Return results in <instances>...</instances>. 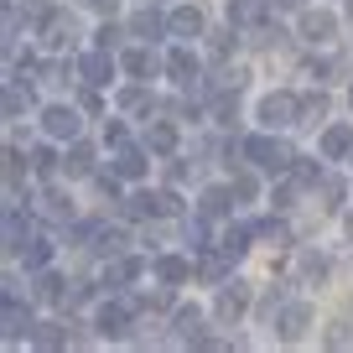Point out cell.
Instances as JSON below:
<instances>
[{
  "label": "cell",
  "instance_id": "20",
  "mask_svg": "<svg viewBox=\"0 0 353 353\" xmlns=\"http://www.w3.org/2000/svg\"><path fill=\"white\" fill-rule=\"evenodd\" d=\"M156 281H161V286H182V281H192V260L188 254H156Z\"/></svg>",
  "mask_w": 353,
  "mask_h": 353
},
{
  "label": "cell",
  "instance_id": "52",
  "mask_svg": "<svg viewBox=\"0 0 353 353\" xmlns=\"http://www.w3.org/2000/svg\"><path fill=\"white\" fill-rule=\"evenodd\" d=\"M161 161H166V176H172V182H188V161H182V156H161Z\"/></svg>",
  "mask_w": 353,
  "mask_h": 353
},
{
  "label": "cell",
  "instance_id": "28",
  "mask_svg": "<svg viewBox=\"0 0 353 353\" xmlns=\"http://www.w3.org/2000/svg\"><path fill=\"white\" fill-rule=\"evenodd\" d=\"M254 234H260L254 223H229V229H223V239H219V250L229 254V260H239V254L250 250V239H254Z\"/></svg>",
  "mask_w": 353,
  "mask_h": 353
},
{
  "label": "cell",
  "instance_id": "1",
  "mask_svg": "<svg viewBox=\"0 0 353 353\" xmlns=\"http://www.w3.org/2000/svg\"><path fill=\"white\" fill-rule=\"evenodd\" d=\"M244 161L270 172V176H286L291 166H296V151L281 141V130H265V135H250V141H244Z\"/></svg>",
  "mask_w": 353,
  "mask_h": 353
},
{
  "label": "cell",
  "instance_id": "18",
  "mask_svg": "<svg viewBox=\"0 0 353 353\" xmlns=\"http://www.w3.org/2000/svg\"><path fill=\"white\" fill-rule=\"evenodd\" d=\"M125 32H130L135 42H156V37H172V32H166V16L156 11V6H145V11H135Z\"/></svg>",
  "mask_w": 353,
  "mask_h": 353
},
{
  "label": "cell",
  "instance_id": "38",
  "mask_svg": "<svg viewBox=\"0 0 353 353\" xmlns=\"http://www.w3.org/2000/svg\"><path fill=\"white\" fill-rule=\"evenodd\" d=\"M32 343H37V348H63V343H68V322H37Z\"/></svg>",
  "mask_w": 353,
  "mask_h": 353
},
{
  "label": "cell",
  "instance_id": "46",
  "mask_svg": "<svg viewBox=\"0 0 353 353\" xmlns=\"http://www.w3.org/2000/svg\"><path fill=\"white\" fill-rule=\"evenodd\" d=\"M291 176H296L301 188H317V182H322V166H317V161H307V156H296V166H291Z\"/></svg>",
  "mask_w": 353,
  "mask_h": 353
},
{
  "label": "cell",
  "instance_id": "40",
  "mask_svg": "<svg viewBox=\"0 0 353 353\" xmlns=\"http://www.w3.org/2000/svg\"><path fill=\"white\" fill-rule=\"evenodd\" d=\"M234 42H239V26H223V32H208L203 37V47H208V57H229Z\"/></svg>",
  "mask_w": 353,
  "mask_h": 353
},
{
  "label": "cell",
  "instance_id": "19",
  "mask_svg": "<svg viewBox=\"0 0 353 353\" xmlns=\"http://www.w3.org/2000/svg\"><path fill=\"white\" fill-rule=\"evenodd\" d=\"M141 270H145V260H135V254H114L110 265H104V286H135L141 281Z\"/></svg>",
  "mask_w": 353,
  "mask_h": 353
},
{
  "label": "cell",
  "instance_id": "13",
  "mask_svg": "<svg viewBox=\"0 0 353 353\" xmlns=\"http://www.w3.org/2000/svg\"><path fill=\"white\" fill-rule=\"evenodd\" d=\"M32 239V219L21 213V198H6V254H21Z\"/></svg>",
  "mask_w": 353,
  "mask_h": 353
},
{
  "label": "cell",
  "instance_id": "4",
  "mask_svg": "<svg viewBox=\"0 0 353 353\" xmlns=\"http://www.w3.org/2000/svg\"><path fill=\"white\" fill-rule=\"evenodd\" d=\"M37 37H42L47 52H68V47L78 42V21L68 11H47V21L37 26Z\"/></svg>",
  "mask_w": 353,
  "mask_h": 353
},
{
  "label": "cell",
  "instance_id": "30",
  "mask_svg": "<svg viewBox=\"0 0 353 353\" xmlns=\"http://www.w3.org/2000/svg\"><path fill=\"white\" fill-rule=\"evenodd\" d=\"M312 192L322 198V203H317L322 213H338V208H343V198H348V188H343V176H327V172H322V182H317Z\"/></svg>",
  "mask_w": 353,
  "mask_h": 353
},
{
  "label": "cell",
  "instance_id": "22",
  "mask_svg": "<svg viewBox=\"0 0 353 353\" xmlns=\"http://www.w3.org/2000/svg\"><path fill=\"white\" fill-rule=\"evenodd\" d=\"M234 203H239V198H234V188H203L198 192V213H203V219H229Z\"/></svg>",
  "mask_w": 353,
  "mask_h": 353
},
{
  "label": "cell",
  "instance_id": "42",
  "mask_svg": "<svg viewBox=\"0 0 353 353\" xmlns=\"http://www.w3.org/2000/svg\"><path fill=\"white\" fill-rule=\"evenodd\" d=\"M120 110H145V114H156V99L145 94L141 83H130V88H120Z\"/></svg>",
  "mask_w": 353,
  "mask_h": 353
},
{
  "label": "cell",
  "instance_id": "56",
  "mask_svg": "<svg viewBox=\"0 0 353 353\" xmlns=\"http://www.w3.org/2000/svg\"><path fill=\"white\" fill-rule=\"evenodd\" d=\"M276 11H307V0H270Z\"/></svg>",
  "mask_w": 353,
  "mask_h": 353
},
{
  "label": "cell",
  "instance_id": "23",
  "mask_svg": "<svg viewBox=\"0 0 353 353\" xmlns=\"http://www.w3.org/2000/svg\"><path fill=\"white\" fill-rule=\"evenodd\" d=\"M265 16H270V0H229V26H239V32L260 26Z\"/></svg>",
  "mask_w": 353,
  "mask_h": 353
},
{
  "label": "cell",
  "instance_id": "44",
  "mask_svg": "<svg viewBox=\"0 0 353 353\" xmlns=\"http://www.w3.org/2000/svg\"><path fill=\"white\" fill-rule=\"evenodd\" d=\"M120 213H125V219H156V208H151V192H135V198H120Z\"/></svg>",
  "mask_w": 353,
  "mask_h": 353
},
{
  "label": "cell",
  "instance_id": "57",
  "mask_svg": "<svg viewBox=\"0 0 353 353\" xmlns=\"http://www.w3.org/2000/svg\"><path fill=\"white\" fill-rule=\"evenodd\" d=\"M343 11H348V16H353V0H343Z\"/></svg>",
  "mask_w": 353,
  "mask_h": 353
},
{
  "label": "cell",
  "instance_id": "39",
  "mask_svg": "<svg viewBox=\"0 0 353 353\" xmlns=\"http://www.w3.org/2000/svg\"><path fill=\"white\" fill-rule=\"evenodd\" d=\"M327 110H332V104H327V94H322V88H317V94H301V120H296V125L327 120Z\"/></svg>",
  "mask_w": 353,
  "mask_h": 353
},
{
  "label": "cell",
  "instance_id": "50",
  "mask_svg": "<svg viewBox=\"0 0 353 353\" xmlns=\"http://www.w3.org/2000/svg\"><path fill=\"white\" fill-rule=\"evenodd\" d=\"M88 296H94V286H88V281H73V286H68V296H63V307H83Z\"/></svg>",
  "mask_w": 353,
  "mask_h": 353
},
{
  "label": "cell",
  "instance_id": "7",
  "mask_svg": "<svg viewBox=\"0 0 353 353\" xmlns=\"http://www.w3.org/2000/svg\"><path fill=\"white\" fill-rule=\"evenodd\" d=\"M130 301L125 296H114V301H104L99 312H94V327H99V338H125L130 332Z\"/></svg>",
  "mask_w": 353,
  "mask_h": 353
},
{
  "label": "cell",
  "instance_id": "3",
  "mask_svg": "<svg viewBox=\"0 0 353 353\" xmlns=\"http://www.w3.org/2000/svg\"><path fill=\"white\" fill-rule=\"evenodd\" d=\"M250 312V281H239V276H229L219 286V296H213V317L223 322V327H234V322Z\"/></svg>",
  "mask_w": 353,
  "mask_h": 353
},
{
  "label": "cell",
  "instance_id": "12",
  "mask_svg": "<svg viewBox=\"0 0 353 353\" xmlns=\"http://www.w3.org/2000/svg\"><path fill=\"white\" fill-rule=\"evenodd\" d=\"M156 68H166V57H156L151 42H135L120 52V73H130V78H156Z\"/></svg>",
  "mask_w": 353,
  "mask_h": 353
},
{
  "label": "cell",
  "instance_id": "35",
  "mask_svg": "<svg viewBox=\"0 0 353 353\" xmlns=\"http://www.w3.org/2000/svg\"><path fill=\"white\" fill-rule=\"evenodd\" d=\"M254 229H260V239H270V244H276V250H286V244H291V223L281 219V208L270 213L265 223H254Z\"/></svg>",
  "mask_w": 353,
  "mask_h": 353
},
{
  "label": "cell",
  "instance_id": "17",
  "mask_svg": "<svg viewBox=\"0 0 353 353\" xmlns=\"http://www.w3.org/2000/svg\"><path fill=\"white\" fill-rule=\"evenodd\" d=\"M125 244H130V234L114 229V223H94V234H88V250L104 254V260H114V254H125Z\"/></svg>",
  "mask_w": 353,
  "mask_h": 353
},
{
  "label": "cell",
  "instance_id": "11",
  "mask_svg": "<svg viewBox=\"0 0 353 353\" xmlns=\"http://www.w3.org/2000/svg\"><path fill=\"white\" fill-rule=\"evenodd\" d=\"M166 32H172L176 42H198V37H208V21H203L198 6H176V11L166 16Z\"/></svg>",
  "mask_w": 353,
  "mask_h": 353
},
{
  "label": "cell",
  "instance_id": "10",
  "mask_svg": "<svg viewBox=\"0 0 353 353\" xmlns=\"http://www.w3.org/2000/svg\"><path fill=\"white\" fill-rule=\"evenodd\" d=\"M78 125L83 120H78L73 104H47L42 110V130L52 135V141H78Z\"/></svg>",
  "mask_w": 353,
  "mask_h": 353
},
{
  "label": "cell",
  "instance_id": "29",
  "mask_svg": "<svg viewBox=\"0 0 353 353\" xmlns=\"http://www.w3.org/2000/svg\"><path fill=\"white\" fill-rule=\"evenodd\" d=\"M296 270H301V281H312V286H322V281L332 276V260H327V254H317V250H301Z\"/></svg>",
  "mask_w": 353,
  "mask_h": 353
},
{
  "label": "cell",
  "instance_id": "25",
  "mask_svg": "<svg viewBox=\"0 0 353 353\" xmlns=\"http://www.w3.org/2000/svg\"><path fill=\"white\" fill-rule=\"evenodd\" d=\"M145 151L151 156H172L176 151V125L172 120H145Z\"/></svg>",
  "mask_w": 353,
  "mask_h": 353
},
{
  "label": "cell",
  "instance_id": "9",
  "mask_svg": "<svg viewBox=\"0 0 353 353\" xmlns=\"http://www.w3.org/2000/svg\"><path fill=\"white\" fill-rule=\"evenodd\" d=\"M307 327H312V307H307V301H286L281 317H276V338L281 343H301Z\"/></svg>",
  "mask_w": 353,
  "mask_h": 353
},
{
  "label": "cell",
  "instance_id": "33",
  "mask_svg": "<svg viewBox=\"0 0 353 353\" xmlns=\"http://www.w3.org/2000/svg\"><path fill=\"white\" fill-rule=\"evenodd\" d=\"M286 286H270V291H265V296H260V307H254V317H260L265 322V327H276V317H281V307H286Z\"/></svg>",
  "mask_w": 353,
  "mask_h": 353
},
{
  "label": "cell",
  "instance_id": "49",
  "mask_svg": "<svg viewBox=\"0 0 353 353\" xmlns=\"http://www.w3.org/2000/svg\"><path fill=\"white\" fill-rule=\"evenodd\" d=\"M120 37H130V32H120L114 21H104L99 32H94V47H110V52H114V47H120Z\"/></svg>",
  "mask_w": 353,
  "mask_h": 353
},
{
  "label": "cell",
  "instance_id": "26",
  "mask_svg": "<svg viewBox=\"0 0 353 353\" xmlns=\"http://www.w3.org/2000/svg\"><path fill=\"white\" fill-rule=\"evenodd\" d=\"M63 296H68V281L57 276V270H37V281H32V301H52V307H63Z\"/></svg>",
  "mask_w": 353,
  "mask_h": 353
},
{
  "label": "cell",
  "instance_id": "14",
  "mask_svg": "<svg viewBox=\"0 0 353 353\" xmlns=\"http://www.w3.org/2000/svg\"><path fill=\"white\" fill-rule=\"evenodd\" d=\"M172 338L203 348V338H208V327H203V307H176L172 312Z\"/></svg>",
  "mask_w": 353,
  "mask_h": 353
},
{
  "label": "cell",
  "instance_id": "55",
  "mask_svg": "<svg viewBox=\"0 0 353 353\" xmlns=\"http://www.w3.org/2000/svg\"><path fill=\"white\" fill-rule=\"evenodd\" d=\"M88 11H99V16H114V6H120V0H83Z\"/></svg>",
  "mask_w": 353,
  "mask_h": 353
},
{
  "label": "cell",
  "instance_id": "53",
  "mask_svg": "<svg viewBox=\"0 0 353 353\" xmlns=\"http://www.w3.org/2000/svg\"><path fill=\"white\" fill-rule=\"evenodd\" d=\"M348 343H353L348 322H332V332H327V348H348Z\"/></svg>",
  "mask_w": 353,
  "mask_h": 353
},
{
  "label": "cell",
  "instance_id": "21",
  "mask_svg": "<svg viewBox=\"0 0 353 353\" xmlns=\"http://www.w3.org/2000/svg\"><path fill=\"white\" fill-rule=\"evenodd\" d=\"M63 176H68V182H78V176H94V145L68 141V151H63Z\"/></svg>",
  "mask_w": 353,
  "mask_h": 353
},
{
  "label": "cell",
  "instance_id": "2",
  "mask_svg": "<svg viewBox=\"0 0 353 353\" xmlns=\"http://www.w3.org/2000/svg\"><path fill=\"white\" fill-rule=\"evenodd\" d=\"M254 120H260L265 130H291V125L301 120V99H296V94H286V88H276V94H265V99H260Z\"/></svg>",
  "mask_w": 353,
  "mask_h": 353
},
{
  "label": "cell",
  "instance_id": "51",
  "mask_svg": "<svg viewBox=\"0 0 353 353\" xmlns=\"http://www.w3.org/2000/svg\"><path fill=\"white\" fill-rule=\"evenodd\" d=\"M125 141H130V130L120 120H104V145H125Z\"/></svg>",
  "mask_w": 353,
  "mask_h": 353
},
{
  "label": "cell",
  "instance_id": "36",
  "mask_svg": "<svg viewBox=\"0 0 353 353\" xmlns=\"http://www.w3.org/2000/svg\"><path fill=\"white\" fill-rule=\"evenodd\" d=\"M307 73H312V78H322V83H327V78H343V73H348V57H343V52H332V57H312Z\"/></svg>",
  "mask_w": 353,
  "mask_h": 353
},
{
  "label": "cell",
  "instance_id": "5",
  "mask_svg": "<svg viewBox=\"0 0 353 353\" xmlns=\"http://www.w3.org/2000/svg\"><path fill=\"white\" fill-rule=\"evenodd\" d=\"M114 73H120V57H114L110 47H94V52L78 57V78H83V83H94V88H104Z\"/></svg>",
  "mask_w": 353,
  "mask_h": 353
},
{
  "label": "cell",
  "instance_id": "59",
  "mask_svg": "<svg viewBox=\"0 0 353 353\" xmlns=\"http://www.w3.org/2000/svg\"><path fill=\"white\" fill-rule=\"evenodd\" d=\"M348 234H353V219H348Z\"/></svg>",
  "mask_w": 353,
  "mask_h": 353
},
{
  "label": "cell",
  "instance_id": "45",
  "mask_svg": "<svg viewBox=\"0 0 353 353\" xmlns=\"http://www.w3.org/2000/svg\"><path fill=\"white\" fill-rule=\"evenodd\" d=\"M244 42H250V47H260V52H265V47H276V42H281V26L260 21V26H250V32H244Z\"/></svg>",
  "mask_w": 353,
  "mask_h": 353
},
{
  "label": "cell",
  "instance_id": "32",
  "mask_svg": "<svg viewBox=\"0 0 353 353\" xmlns=\"http://www.w3.org/2000/svg\"><path fill=\"white\" fill-rule=\"evenodd\" d=\"M26 110H32V88H26V78L6 83V120H21Z\"/></svg>",
  "mask_w": 353,
  "mask_h": 353
},
{
  "label": "cell",
  "instance_id": "15",
  "mask_svg": "<svg viewBox=\"0 0 353 353\" xmlns=\"http://www.w3.org/2000/svg\"><path fill=\"white\" fill-rule=\"evenodd\" d=\"M317 151H322V161H348L353 156V125H322Z\"/></svg>",
  "mask_w": 353,
  "mask_h": 353
},
{
  "label": "cell",
  "instance_id": "16",
  "mask_svg": "<svg viewBox=\"0 0 353 353\" xmlns=\"http://www.w3.org/2000/svg\"><path fill=\"white\" fill-rule=\"evenodd\" d=\"M145 161H151V151H145V145H114V172L125 176V182H141L145 176Z\"/></svg>",
  "mask_w": 353,
  "mask_h": 353
},
{
  "label": "cell",
  "instance_id": "60",
  "mask_svg": "<svg viewBox=\"0 0 353 353\" xmlns=\"http://www.w3.org/2000/svg\"><path fill=\"white\" fill-rule=\"evenodd\" d=\"M348 161H353V156H348Z\"/></svg>",
  "mask_w": 353,
  "mask_h": 353
},
{
  "label": "cell",
  "instance_id": "41",
  "mask_svg": "<svg viewBox=\"0 0 353 353\" xmlns=\"http://www.w3.org/2000/svg\"><path fill=\"white\" fill-rule=\"evenodd\" d=\"M296 192H301V182H296V176H281V182H276V192H270V203H276V208L281 213H286V208H296Z\"/></svg>",
  "mask_w": 353,
  "mask_h": 353
},
{
  "label": "cell",
  "instance_id": "8",
  "mask_svg": "<svg viewBox=\"0 0 353 353\" xmlns=\"http://www.w3.org/2000/svg\"><path fill=\"white\" fill-rule=\"evenodd\" d=\"M296 32H301V42H312V47H327L332 37H338V16L332 11H301V21H296Z\"/></svg>",
  "mask_w": 353,
  "mask_h": 353
},
{
  "label": "cell",
  "instance_id": "54",
  "mask_svg": "<svg viewBox=\"0 0 353 353\" xmlns=\"http://www.w3.org/2000/svg\"><path fill=\"white\" fill-rule=\"evenodd\" d=\"M83 110H88V114L104 110V99H99V88H94V83H83Z\"/></svg>",
  "mask_w": 353,
  "mask_h": 353
},
{
  "label": "cell",
  "instance_id": "6",
  "mask_svg": "<svg viewBox=\"0 0 353 353\" xmlns=\"http://www.w3.org/2000/svg\"><path fill=\"white\" fill-rule=\"evenodd\" d=\"M166 78H172L176 88H192L203 78V68H198V52H192L188 42H176L172 52H166Z\"/></svg>",
  "mask_w": 353,
  "mask_h": 353
},
{
  "label": "cell",
  "instance_id": "47",
  "mask_svg": "<svg viewBox=\"0 0 353 353\" xmlns=\"http://www.w3.org/2000/svg\"><path fill=\"white\" fill-rule=\"evenodd\" d=\"M229 188H234V198H239V203H250L254 192H260V182H254V172H234Z\"/></svg>",
  "mask_w": 353,
  "mask_h": 353
},
{
  "label": "cell",
  "instance_id": "24",
  "mask_svg": "<svg viewBox=\"0 0 353 353\" xmlns=\"http://www.w3.org/2000/svg\"><path fill=\"white\" fill-rule=\"evenodd\" d=\"M32 312L21 307V296H6V343H21V338H32Z\"/></svg>",
  "mask_w": 353,
  "mask_h": 353
},
{
  "label": "cell",
  "instance_id": "43",
  "mask_svg": "<svg viewBox=\"0 0 353 353\" xmlns=\"http://www.w3.org/2000/svg\"><path fill=\"white\" fill-rule=\"evenodd\" d=\"M151 208H156V219H176V213H182V198H176V188L151 192Z\"/></svg>",
  "mask_w": 353,
  "mask_h": 353
},
{
  "label": "cell",
  "instance_id": "34",
  "mask_svg": "<svg viewBox=\"0 0 353 353\" xmlns=\"http://www.w3.org/2000/svg\"><path fill=\"white\" fill-rule=\"evenodd\" d=\"M229 265H234V260H229L223 250H219V254H203V260H198V276L208 281V286H223V281H229Z\"/></svg>",
  "mask_w": 353,
  "mask_h": 353
},
{
  "label": "cell",
  "instance_id": "31",
  "mask_svg": "<svg viewBox=\"0 0 353 353\" xmlns=\"http://www.w3.org/2000/svg\"><path fill=\"white\" fill-rule=\"evenodd\" d=\"M32 172L42 176V182H52V176H63V156H57L52 145H32Z\"/></svg>",
  "mask_w": 353,
  "mask_h": 353
},
{
  "label": "cell",
  "instance_id": "58",
  "mask_svg": "<svg viewBox=\"0 0 353 353\" xmlns=\"http://www.w3.org/2000/svg\"><path fill=\"white\" fill-rule=\"evenodd\" d=\"M348 104H353V88H348Z\"/></svg>",
  "mask_w": 353,
  "mask_h": 353
},
{
  "label": "cell",
  "instance_id": "48",
  "mask_svg": "<svg viewBox=\"0 0 353 353\" xmlns=\"http://www.w3.org/2000/svg\"><path fill=\"white\" fill-rule=\"evenodd\" d=\"M188 244H192V250H208V219H203V213L188 219Z\"/></svg>",
  "mask_w": 353,
  "mask_h": 353
},
{
  "label": "cell",
  "instance_id": "27",
  "mask_svg": "<svg viewBox=\"0 0 353 353\" xmlns=\"http://www.w3.org/2000/svg\"><path fill=\"white\" fill-rule=\"evenodd\" d=\"M52 250H57V244L47 239V234H32V239H26V250H21L26 270H32V276H37V270H47V265H52Z\"/></svg>",
  "mask_w": 353,
  "mask_h": 353
},
{
  "label": "cell",
  "instance_id": "37",
  "mask_svg": "<svg viewBox=\"0 0 353 353\" xmlns=\"http://www.w3.org/2000/svg\"><path fill=\"white\" fill-rule=\"evenodd\" d=\"M37 213H42V219H52V223H73V203H68L63 192H47V198L37 203Z\"/></svg>",
  "mask_w": 353,
  "mask_h": 353
}]
</instances>
